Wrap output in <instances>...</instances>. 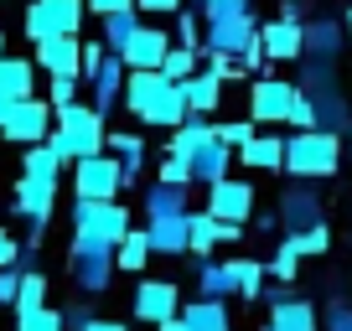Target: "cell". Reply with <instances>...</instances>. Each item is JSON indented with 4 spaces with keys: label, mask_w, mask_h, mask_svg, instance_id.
Returning <instances> with one entry per match:
<instances>
[{
    "label": "cell",
    "mask_w": 352,
    "mask_h": 331,
    "mask_svg": "<svg viewBox=\"0 0 352 331\" xmlns=\"http://www.w3.org/2000/svg\"><path fill=\"white\" fill-rule=\"evenodd\" d=\"M124 109H130L140 124H151V130H176V124L192 119L182 83H171L161 67H130V83H124Z\"/></svg>",
    "instance_id": "cell-1"
},
{
    "label": "cell",
    "mask_w": 352,
    "mask_h": 331,
    "mask_svg": "<svg viewBox=\"0 0 352 331\" xmlns=\"http://www.w3.org/2000/svg\"><path fill=\"white\" fill-rule=\"evenodd\" d=\"M109 114H99L94 104H67V109H57V130H52V150L63 155L67 166H78V161H88V155H104L109 150Z\"/></svg>",
    "instance_id": "cell-2"
},
{
    "label": "cell",
    "mask_w": 352,
    "mask_h": 331,
    "mask_svg": "<svg viewBox=\"0 0 352 331\" xmlns=\"http://www.w3.org/2000/svg\"><path fill=\"white\" fill-rule=\"evenodd\" d=\"M342 166V135L337 130H290L285 135V176L296 181H327Z\"/></svg>",
    "instance_id": "cell-3"
},
{
    "label": "cell",
    "mask_w": 352,
    "mask_h": 331,
    "mask_svg": "<svg viewBox=\"0 0 352 331\" xmlns=\"http://www.w3.org/2000/svg\"><path fill=\"white\" fill-rule=\"evenodd\" d=\"M124 233H130V207H120V197H114V202H83V197H73V238L120 249Z\"/></svg>",
    "instance_id": "cell-4"
},
{
    "label": "cell",
    "mask_w": 352,
    "mask_h": 331,
    "mask_svg": "<svg viewBox=\"0 0 352 331\" xmlns=\"http://www.w3.org/2000/svg\"><path fill=\"white\" fill-rule=\"evenodd\" d=\"M88 0H32L21 16L26 36L32 42H47V36H83V21H88Z\"/></svg>",
    "instance_id": "cell-5"
},
{
    "label": "cell",
    "mask_w": 352,
    "mask_h": 331,
    "mask_svg": "<svg viewBox=\"0 0 352 331\" xmlns=\"http://www.w3.org/2000/svg\"><path fill=\"white\" fill-rule=\"evenodd\" d=\"M124 192V161L120 155H88V161L73 166V197L83 202H114Z\"/></svg>",
    "instance_id": "cell-6"
},
{
    "label": "cell",
    "mask_w": 352,
    "mask_h": 331,
    "mask_svg": "<svg viewBox=\"0 0 352 331\" xmlns=\"http://www.w3.org/2000/svg\"><path fill=\"white\" fill-rule=\"evenodd\" d=\"M300 83L296 78H280V73H259L249 83V119L254 124H285L290 119V104H296Z\"/></svg>",
    "instance_id": "cell-7"
},
{
    "label": "cell",
    "mask_w": 352,
    "mask_h": 331,
    "mask_svg": "<svg viewBox=\"0 0 352 331\" xmlns=\"http://www.w3.org/2000/svg\"><path fill=\"white\" fill-rule=\"evenodd\" d=\"M52 130H57V109H52V99H21V104H11V114H6V124H0V135L11 145H42V140H52Z\"/></svg>",
    "instance_id": "cell-8"
},
{
    "label": "cell",
    "mask_w": 352,
    "mask_h": 331,
    "mask_svg": "<svg viewBox=\"0 0 352 331\" xmlns=\"http://www.w3.org/2000/svg\"><path fill=\"white\" fill-rule=\"evenodd\" d=\"M67 269H73V279H78V290H83V295H104V290H109V279H114V269H120V259H114V249H104V243L73 238Z\"/></svg>",
    "instance_id": "cell-9"
},
{
    "label": "cell",
    "mask_w": 352,
    "mask_h": 331,
    "mask_svg": "<svg viewBox=\"0 0 352 331\" xmlns=\"http://www.w3.org/2000/svg\"><path fill=\"white\" fill-rule=\"evenodd\" d=\"M280 222H285V233H300V228L327 222V202H321L316 181H290V187L280 192Z\"/></svg>",
    "instance_id": "cell-10"
},
{
    "label": "cell",
    "mask_w": 352,
    "mask_h": 331,
    "mask_svg": "<svg viewBox=\"0 0 352 331\" xmlns=\"http://www.w3.org/2000/svg\"><path fill=\"white\" fill-rule=\"evenodd\" d=\"M249 47H259V21H254V16L208 21V32H202V52L208 57H243Z\"/></svg>",
    "instance_id": "cell-11"
},
{
    "label": "cell",
    "mask_w": 352,
    "mask_h": 331,
    "mask_svg": "<svg viewBox=\"0 0 352 331\" xmlns=\"http://www.w3.org/2000/svg\"><path fill=\"white\" fill-rule=\"evenodd\" d=\"M208 212L218 222H249L254 218V187L249 181H239V176H223V181H212L208 187Z\"/></svg>",
    "instance_id": "cell-12"
},
{
    "label": "cell",
    "mask_w": 352,
    "mask_h": 331,
    "mask_svg": "<svg viewBox=\"0 0 352 331\" xmlns=\"http://www.w3.org/2000/svg\"><path fill=\"white\" fill-rule=\"evenodd\" d=\"M182 316V290L171 285V279H145L140 290H135V321H145V326H161V321Z\"/></svg>",
    "instance_id": "cell-13"
},
{
    "label": "cell",
    "mask_w": 352,
    "mask_h": 331,
    "mask_svg": "<svg viewBox=\"0 0 352 331\" xmlns=\"http://www.w3.org/2000/svg\"><path fill=\"white\" fill-rule=\"evenodd\" d=\"M52 207H57V187H52V181H36V176L16 181V212L32 222L36 238H42V228L52 222Z\"/></svg>",
    "instance_id": "cell-14"
},
{
    "label": "cell",
    "mask_w": 352,
    "mask_h": 331,
    "mask_svg": "<svg viewBox=\"0 0 352 331\" xmlns=\"http://www.w3.org/2000/svg\"><path fill=\"white\" fill-rule=\"evenodd\" d=\"M259 42H264V57H270V62H300V57H306V26L275 16V21L259 26Z\"/></svg>",
    "instance_id": "cell-15"
},
{
    "label": "cell",
    "mask_w": 352,
    "mask_h": 331,
    "mask_svg": "<svg viewBox=\"0 0 352 331\" xmlns=\"http://www.w3.org/2000/svg\"><path fill=\"white\" fill-rule=\"evenodd\" d=\"M171 47H176V36L166 32L161 21H145L140 32L130 36V47H124L120 57H124V62H130V67H161V62H166V52H171Z\"/></svg>",
    "instance_id": "cell-16"
},
{
    "label": "cell",
    "mask_w": 352,
    "mask_h": 331,
    "mask_svg": "<svg viewBox=\"0 0 352 331\" xmlns=\"http://www.w3.org/2000/svg\"><path fill=\"white\" fill-rule=\"evenodd\" d=\"M36 67L47 78H63V73L83 78V36H47V42H36Z\"/></svg>",
    "instance_id": "cell-17"
},
{
    "label": "cell",
    "mask_w": 352,
    "mask_h": 331,
    "mask_svg": "<svg viewBox=\"0 0 352 331\" xmlns=\"http://www.w3.org/2000/svg\"><path fill=\"white\" fill-rule=\"evenodd\" d=\"M347 26H342V16H311L306 21V57H327V62H342V52H347Z\"/></svg>",
    "instance_id": "cell-18"
},
{
    "label": "cell",
    "mask_w": 352,
    "mask_h": 331,
    "mask_svg": "<svg viewBox=\"0 0 352 331\" xmlns=\"http://www.w3.org/2000/svg\"><path fill=\"white\" fill-rule=\"evenodd\" d=\"M145 233H151V249L166 259L176 254H192V212H176V218H151L145 222Z\"/></svg>",
    "instance_id": "cell-19"
},
{
    "label": "cell",
    "mask_w": 352,
    "mask_h": 331,
    "mask_svg": "<svg viewBox=\"0 0 352 331\" xmlns=\"http://www.w3.org/2000/svg\"><path fill=\"white\" fill-rule=\"evenodd\" d=\"M124 83H130V62H124L120 52H109V57H104V67H99V78H94V109L109 114L114 104L124 99Z\"/></svg>",
    "instance_id": "cell-20"
},
{
    "label": "cell",
    "mask_w": 352,
    "mask_h": 331,
    "mask_svg": "<svg viewBox=\"0 0 352 331\" xmlns=\"http://www.w3.org/2000/svg\"><path fill=\"white\" fill-rule=\"evenodd\" d=\"M223 89H228V78L218 73V67H197V73L182 83V93H187V109L192 114H212L223 104Z\"/></svg>",
    "instance_id": "cell-21"
},
{
    "label": "cell",
    "mask_w": 352,
    "mask_h": 331,
    "mask_svg": "<svg viewBox=\"0 0 352 331\" xmlns=\"http://www.w3.org/2000/svg\"><path fill=\"white\" fill-rule=\"evenodd\" d=\"M0 93L11 104H21V99H36V62L32 57H0Z\"/></svg>",
    "instance_id": "cell-22"
},
{
    "label": "cell",
    "mask_w": 352,
    "mask_h": 331,
    "mask_svg": "<svg viewBox=\"0 0 352 331\" xmlns=\"http://www.w3.org/2000/svg\"><path fill=\"white\" fill-rule=\"evenodd\" d=\"M239 166L249 171H285V135H254L249 145H239Z\"/></svg>",
    "instance_id": "cell-23"
},
{
    "label": "cell",
    "mask_w": 352,
    "mask_h": 331,
    "mask_svg": "<svg viewBox=\"0 0 352 331\" xmlns=\"http://www.w3.org/2000/svg\"><path fill=\"white\" fill-rule=\"evenodd\" d=\"M228 166H239V155H233V145H228V140H218V135H212V140L202 145L197 155H192V176H197L202 187H212V181L228 176Z\"/></svg>",
    "instance_id": "cell-24"
},
{
    "label": "cell",
    "mask_w": 352,
    "mask_h": 331,
    "mask_svg": "<svg viewBox=\"0 0 352 331\" xmlns=\"http://www.w3.org/2000/svg\"><path fill=\"white\" fill-rule=\"evenodd\" d=\"M270 331H321V316H316V306H311V300L285 295V300H275V306H270Z\"/></svg>",
    "instance_id": "cell-25"
},
{
    "label": "cell",
    "mask_w": 352,
    "mask_h": 331,
    "mask_svg": "<svg viewBox=\"0 0 352 331\" xmlns=\"http://www.w3.org/2000/svg\"><path fill=\"white\" fill-rule=\"evenodd\" d=\"M306 93V89H300ZM311 104H316V119H321V130H352V104H347V93H342V83H331V89H316L311 93Z\"/></svg>",
    "instance_id": "cell-26"
},
{
    "label": "cell",
    "mask_w": 352,
    "mask_h": 331,
    "mask_svg": "<svg viewBox=\"0 0 352 331\" xmlns=\"http://www.w3.org/2000/svg\"><path fill=\"white\" fill-rule=\"evenodd\" d=\"M212 135H218V124H208V114H192L187 124H176V130H171V145H166V155H187V161H192V155H197L202 145L212 140Z\"/></svg>",
    "instance_id": "cell-27"
},
{
    "label": "cell",
    "mask_w": 352,
    "mask_h": 331,
    "mask_svg": "<svg viewBox=\"0 0 352 331\" xmlns=\"http://www.w3.org/2000/svg\"><path fill=\"white\" fill-rule=\"evenodd\" d=\"M176 212H192L187 187H171V181H151V187H145V218H176Z\"/></svg>",
    "instance_id": "cell-28"
},
{
    "label": "cell",
    "mask_w": 352,
    "mask_h": 331,
    "mask_svg": "<svg viewBox=\"0 0 352 331\" xmlns=\"http://www.w3.org/2000/svg\"><path fill=\"white\" fill-rule=\"evenodd\" d=\"M109 155L124 161V187H135L140 171H145V140L135 130H109Z\"/></svg>",
    "instance_id": "cell-29"
},
{
    "label": "cell",
    "mask_w": 352,
    "mask_h": 331,
    "mask_svg": "<svg viewBox=\"0 0 352 331\" xmlns=\"http://www.w3.org/2000/svg\"><path fill=\"white\" fill-rule=\"evenodd\" d=\"M182 316H187V326H192V331H233L228 300H208V295H197L192 306H182Z\"/></svg>",
    "instance_id": "cell-30"
},
{
    "label": "cell",
    "mask_w": 352,
    "mask_h": 331,
    "mask_svg": "<svg viewBox=\"0 0 352 331\" xmlns=\"http://www.w3.org/2000/svg\"><path fill=\"white\" fill-rule=\"evenodd\" d=\"M63 171H67V161H63V155H57L47 140H42V145H26L21 176H36V181H52V187H57V181H63Z\"/></svg>",
    "instance_id": "cell-31"
},
{
    "label": "cell",
    "mask_w": 352,
    "mask_h": 331,
    "mask_svg": "<svg viewBox=\"0 0 352 331\" xmlns=\"http://www.w3.org/2000/svg\"><path fill=\"white\" fill-rule=\"evenodd\" d=\"M228 269H233V295L239 300H259L264 295V279H270V264H259V259H228Z\"/></svg>",
    "instance_id": "cell-32"
},
{
    "label": "cell",
    "mask_w": 352,
    "mask_h": 331,
    "mask_svg": "<svg viewBox=\"0 0 352 331\" xmlns=\"http://www.w3.org/2000/svg\"><path fill=\"white\" fill-rule=\"evenodd\" d=\"M197 295H208V300H228L233 295L228 259H197Z\"/></svg>",
    "instance_id": "cell-33"
},
{
    "label": "cell",
    "mask_w": 352,
    "mask_h": 331,
    "mask_svg": "<svg viewBox=\"0 0 352 331\" xmlns=\"http://www.w3.org/2000/svg\"><path fill=\"white\" fill-rule=\"evenodd\" d=\"M218 243H228V222H218L208 207L192 212V254H197V259H212V249H218Z\"/></svg>",
    "instance_id": "cell-34"
},
{
    "label": "cell",
    "mask_w": 352,
    "mask_h": 331,
    "mask_svg": "<svg viewBox=\"0 0 352 331\" xmlns=\"http://www.w3.org/2000/svg\"><path fill=\"white\" fill-rule=\"evenodd\" d=\"M151 254H155V249H151V233H145V228H130V233H124V243L114 249V259H120V275H140Z\"/></svg>",
    "instance_id": "cell-35"
},
{
    "label": "cell",
    "mask_w": 352,
    "mask_h": 331,
    "mask_svg": "<svg viewBox=\"0 0 352 331\" xmlns=\"http://www.w3.org/2000/svg\"><path fill=\"white\" fill-rule=\"evenodd\" d=\"M140 11H114V16H104V47H109V52H124V47H130V36L140 32Z\"/></svg>",
    "instance_id": "cell-36"
},
{
    "label": "cell",
    "mask_w": 352,
    "mask_h": 331,
    "mask_svg": "<svg viewBox=\"0 0 352 331\" xmlns=\"http://www.w3.org/2000/svg\"><path fill=\"white\" fill-rule=\"evenodd\" d=\"M285 243L296 249L300 259H316L331 249V222H316V228H300V233H285Z\"/></svg>",
    "instance_id": "cell-37"
},
{
    "label": "cell",
    "mask_w": 352,
    "mask_h": 331,
    "mask_svg": "<svg viewBox=\"0 0 352 331\" xmlns=\"http://www.w3.org/2000/svg\"><path fill=\"white\" fill-rule=\"evenodd\" d=\"M202 11V21H239V16H254V0H192Z\"/></svg>",
    "instance_id": "cell-38"
},
{
    "label": "cell",
    "mask_w": 352,
    "mask_h": 331,
    "mask_svg": "<svg viewBox=\"0 0 352 331\" xmlns=\"http://www.w3.org/2000/svg\"><path fill=\"white\" fill-rule=\"evenodd\" d=\"M171 21H176V47H202V32H208V21H202V11H197V5H187V11H176L171 16Z\"/></svg>",
    "instance_id": "cell-39"
},
{
    "label": "cell",
    "mask_w": 352,
    "mask_h": 331,
    "mask_svg": "<svg viewBox=\"0 0 352 331\" xmlns=\"http://www.w3.org/2000/svg\"><path fill=\"white\" fill-rule=\"evenodd\" d=\"M270 275H275V285H296V275H300V254L290 249L285 238H280L275 254H270Z\"/></svg>",
    "instance_id": "cell-40"
},
{
    "label": "cell",
    "mask_w": 352,
    "mask_h": 331,
    "mask_svg": "<svg viewBox=\"0 0 352 331\" xmlns=\"http://www.w3.org/2000/svg\"><path fill=\"white\" fill-rule=\"evenodd\" d=\"M42 306H47V279L36 275V269H26V275H21V295H16V316L42 310Z\"/></svg>",
    "instance_id": "cell-41"
},
{
    "label": "cell",
    "mask_w": 352,
    "mask_h": 331,
    "mask_svg": "<svg viewBox=\"0 0 352 331\" xmlns=\"http://www.w3.org/2000/svg\"><path fill=\"white\" fill-rule=\"evenodd\" d=\"M161 73L171 78V83H187V78L197 73V47H171L166 62H161Z\"/></svg>",
    "instance_id": "cell-42"
},
{
    "label": "cell",
    "mask_w": 352,
    "mask_h": 331,
    "mask_svg": "<svg viewBox=\"0 0 352 331\" xmlns=\"http://www.w3.org/2000/svg\"><path fill=\"white\" fill-rule=\"evenodd\" d=\"M88 78L78 73H63V78H47V99H52V109H67V104H78V89H83Z\"/></svg>",
    "instance_id": "cell-43"
},
{
    "label": "cell",
    "mask_w": 352,
    "mask_h": 331,
    "mask_svg": "<svg viewBox=\"0 0 352 331\" xmlns=\"http://www.w3.org/2000/svg\"><path fill=\"white\" fill-rule=\"evenodd\" d=\"M16 331H67L63 310L42 306V310H26V316H16Z\"/></svg>",
    "instance_id": "cell-44"
},
{
    "label": "cell",
    "mask_w": 352,
    "mask_h": 331,
    "mask_svg": "<svg viewBox=\"0 0 352 331\" xmlns=\"http://www.w3.org/2000/svg\"><path fill=\"white\" fill-rule=\"evenodd\" d=\"M254 135H259V124H254L249 114H243V119H223V124H218V140H228L233 150H239V145H249Z\"/></svg>",
    "instance_id": "cell-45"
},
{
    "label": "cell",
    "mask_w": 352,
    "mask_h": 331,
    "mask_svg": "<svg viewBox=\"0 0 352 331\" xmlns=\"http://www.w3.org/2000/svg\"><path fill=\"white\" fill-rule=\"evenodd\" d=\"M290 130H321V119H316V104H311V93H296V104H290Z\"/></svg>",
    "instance_id": "cell-46"
},
{
    "label": "cell",
    "mask_w": 352,
    "mask_h": 331,
    "mask_svg": "<svg viewBox=\"0 0 352 331\" xmlns=\"http://www.w3.org/2000/svg\"><path fill=\"white\" fill-rule=\"evenodd\" d=\"M161 181H171V187H192V181H197V176H192V161H187V155H166V161H161Z\"/></svg>",
    "instance_id": "cell-47"
},
{
    "label": "cell",
    "mask_w": 352,
    "mask_h": 331,
    "mask_svg": "<svg viewBox=\"0 0 352 331\" xmlns=\"http://www.w3.org/2000/svg\"><path fill=\"white\" fill-rule=\"evenodd\" d=\"M135 11H140V16H155V21H166V16L187 11V0H135Z\"/></svg>",
    "instance_id": "cell-48"
},
{
    "label": "cell",
    "mask_w": 352,
    "mask_h": 331,
    "mask_svg": "<svg viewBox=\"0 0 352 331\" xmlns=\"http://www.w3.org/2000/svg\"><path fill=\"white\" fill-rule=\"evenodd\" d=\"M88 300H94V295H88ZM88 300H83V306H78V300H73V306L63 310L67 331H88V326H94V321H99V316H94V306H88Z\"/></svg>",
    "instance_id": "cell-49"
},
{
    "label": "cell",
    "mask_w": 352,
    "mask_h": 331,
    "mask_svg": "<svg viewBox=\"0 0 352 331\" xmlns=\"http://www.w3.org/2000/svg\"><path fill=\"white\" fill-rule=\"evenodd\" d=\"M21 249H26L21 238H11V233L0 228V269H16V264H21Z\"/></svg>",
    "instance_id": "cell-50"
},
{
    "label": "cell",
    "mask_w": 352,
    "mask_h": 331,
    "mask_svg": "<svg viewBox=\"0 0 352 331\" xmlns=\"http://www.w3.org/2000/svg\"><path fill=\"white\" fill-rule=\"evenodd\" d=\"M21 295V269H0V306H16Z\"/></svg>",
    "instance_id": "cell-51"
},
{
    "label": "cell",
    "mask_w": 352,
    "mask_h": 331,
    "mask_svg": "<svg viewBox=\"0 0 352 331\" xmlns=\"http://www.w3.org/2000/svg\"><path fill=\"white\" fill-rule=\"evenodd\" d=\"M280 21H311V0H280Z\"/></svg>",
    "instance_id": "cell-52"
},
{
    "label": "cell",
    "mask_w": 352,
    "mask_h": 331,
    "mask_svg": "<svg viewBox=\"0 0 352 331\" xmlns=\"http://www.w3.org/2000/svg\"><path fill=\"white\" fill-rule=\"evenodd\" d=\"M327 331H352V306H331L327 310Z\"/></svg>",
    "instance_id": "cell-53"
},
{
    "label": "cell",
    "mask_w": 352,
    "mask_h": 331,
    "mask_svg": "<svg viewBox=\"0 0 352 331\" xmlns=\"http://www.w3.org/2000/svg\"><path fill=\"white\" fill-rule=\"evenodd\" d=\"M130 5H135V0H88V11L99 16V21H104V16H114V11H130Z\"/></svg>",
    "instance_id": "cell-54"
},
{
    "label": "cell",
    "mask_w": 352,
    "mask_h": 331,
    "mask_svg": "<svg viewBox=\"0 0 352 331\" xmlns=\"http://www.w3.org/2000/svg\"><path fill=\"white\" fill-rule=\"evenodd\" d=\"M155 331H192V326H187V316H171V321H161Z\"/></svg>",
    "instance_id": "cell-55"
},
{
    "label": "cell",
    "mask_w": 352,
    "mask_h": 331,
    "mask_svg": "<svg viewBox=\"0 0 352 331\" xmlns=\"http://www.w3.org/2000/svg\"><path fill=\"white\" fill-rule=\"evenodd\" d=\"M88 331H130V326H124V321H104V316H99V321H94Z\"/></svg>",
    "instance_id": "cell-56"
},
{
    "label": "cell",
    "mask_w": 352,
    "mask_h": 331,
    "mask_svg": "<svg viewBox=\"0 0 352 331\" xmlns=\"http://www.w3.org/2000/svg\"><path fill=\"white\" fill-rule=\"evenodd\" d=\"M6 114H11V99H6V93H0V124H6Z\"/></svg>",
    "instance_id": "cell-57"
},
{
    "label": "cell",
    "mask_w": 352,
    "mask_h": 331,
    "mask_svg": "<svg viewBox=\"0 0 352 331\" xmlns=\"http://www.w3.org/2000/svg\"><path fill=\"white\" fill-rule=\"evenodd\" d=\"M342 26H347V42H352V5H347V16H342Z\"/></svg>",
    "instance_id": "cell-58"
},
{
    "label": "cell",
    "mask_w": 352,
    "mask_h": 331,
    "mask_svg": "<svg viewBox=\"0 0 352 331\" xmlns=\"http://www.w3.org/2000/svg\"><path fill=\"white\" fill-rule=\"evenodd\" d=\"M0 57H6V36H0Z\"/></svg>",
    "instance_id": "cell-59"
},
{
    "label": "cell",
    "mask_w": 352,
    "mask_h": 331,
    "mask_svg": "<svg viewBox=\"0 0 352 331\" xmlns=\"http://www.w3.org/2000/svg\"><path fill=\"white\" fill-rule=\"evenodd\" d=\"M347 150H352V130H347Z\"/></svg>",
    "instance_id": "cell-60"
}]
</instances>
